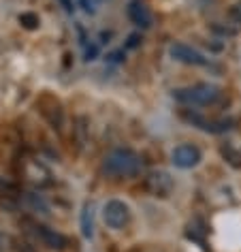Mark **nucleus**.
<instances>
[{"label": "nucleus", "mask_w": 241, "mask_h": 252, "mask_svg": "<svg viewBox=\"0 0 241 252\" xmlns=\"http://www.w3.org/2000/svg\"><path fill=\"white\" fill-rule=\"evenodd\" d=\"M143 167V158L132 150H113L103 162L105 173L113 178H137Z\"/></svg>", "instance_id": "f257e3e1"}, {"label": "nucleus", "mask_w": 241, "mask_h": 252, "mask_svg": "<svg viewBox=\"0 0 241 252\" xmlns=\"http://www.w3.org/2000/svg\"><path fill=\"white\" fill-rule=\"evenodd\" d=\"M173 98L188 107H207L222 98V90L213 84H194L173 90Z\"/></svg>", "instance_id": "f03ea898"}, {"label": "nucleus", "mask_w": 241, "mask_h": 252, "mask_svg": "<svg viewBox=\"0 0 241 252\" xmlns=\"http://www.w3.org/2000/svg\"><path fill=\"white\" fill-rule=\"evenodd\" d=\"M175 188V182L171 178L169 171H162V169H156V171H150L143 180V190L154 199H167L171 197Z\"/></svg>", "instance_id": "7ed1b4c3"}, {"label": "nucleus", "mask_w": 241, "mask_h": 252, "mask_svg": "<svg viewBox=\"0 0 241 252\" xmlns=\"http://www.w3.org/2000/svg\"><path fill=\"white\" fill-rule=\"evenodd\" d=\"M181 118L188 120L190 124H194L196 128L205 130V133H211V135H220V133H226V130L233 128V120L231 118H205L201 113H194V111H181Z\"/></svg>", "instance_id": "20e7f679"}, {"label": "nucleus", "mask_w": 241, "mask_h": 252, "mask_svg": "<svg viewBox=\"0 0 241 252\" xmlns=\"http://www.w3.org/2000/svg\"><path fill=\"white\" fill-rule=\"evenodd\" d=\"M103 220L109 229H124L130 222V207L120 199L107 201L103 207Z\"/></svg>", "instance_id": "39448f33"}, {"label": "nucleus", "mask_w": 241, "mask_h": 252, "mask_svg": "<svg viewBox=\"0 0 241 252\" xmlns=\"http://www.w3.org/2000/svg\"><path fill=\"white\" fill-rule=\"evenodd\" d=\"M36 107H39L41 116L45 118L56 130L62 128V124H64V111H62V105L58 98L52 96V94H43V96L36 100Z\"/></svg>", "instance_id": "423d86ee"}, {"label": "nucleus", "mask_w": 241, "mask_h": 252, "mask_svg": "<svg viewBox=\"0 0 241 252\" xmlns=\"http://www.w3.org/2000/svg\"><path fill=\"white\" fill-rule=\"evenodd\" d=\"M28 224L32 226V233L36 235V239L43 244V246H47L49 250H66V246H68V239L62 235V233H58L56 229H49V226L45 224H41V222H30L28 220Z\"/></svg>", "instance_id": "0eeeda50"}, {"label": "nucleus", "mask_w": 241, "mask_h": 252, "mask_svg": "<svg viewBox=\"0 0 241 252\" xmlns=\"http://www.w3.org/2000/svg\"><path fill=\"white\" fill-rule=\"evenodd\" d=\"M171 160L180 169H192L201 162V150L192 143H181L171 152Z\"/></svg>", "instance_id": "6e6552de"}, {"label": "nucleus", "mask_w": 241, "mask_h": 252, "mask_svg": "<svg viewBox=\"0 0 241 252\" xmlns=\"http://www.w3.org/2000/svg\"><path fill=\"white\" fill-rule=\"evenodd\" d=\"M169 54L173 56L177 62H181V64H190V66H205L207 64L205 56L201 52H196L194 47L186 45V43H173L169 49Z\"/></svg>", "instance_id": "1a4fd4ad"}, {"label": "nucleus", "mask_w": 241, "mask_h": 252, "mask_svg": "<svg viewBox=\"0 0 241 252\" xmlns=\"http://www.w3.org/2000/svg\"><path fill=\"white\" fill-rule=\"evenodd\" d=\"M128 17L130 22L139 28H150L151 24V15H150V9L145 7L141 0H130L128 4Z\"/></svg>", "instance_id": "9d476101"}, {"label": "nucleus", "mask_w": 241, "mask_h": 252, "mask_svg": "<svg viewBox=\"0 0 241 252\" xmlns=\"http://www.w3.org/2000/svg\"><path fill=\"white\" fill-rule=\"evenodd\" d=\"M220 152L233 167H237V169L241 167V150L235 146V143H224V146L220 148Z\"/></svg>", "instance_id": "9b49d317"}, {"label": "nucleus", "mask_w": 241, "mask_h": 252, "mask_svg": "<svg viewBox=\"0 0 241 252\" xmlns=\"http://www.w3.org/2000/svg\"><path fill=\"white\" fill-rule=\"evenodd\" d=\"M20 24L26 30H36V28H39V24H41V20H39V15H36V13H30V11H26V13L20 15Z\"/></svg>", "instance_id": "f8f14e48"}, {"label": "nucleus", "mask_w": 241, "mask_h": 252, "mask_svg": "<svg viewBox=\"0 0 241 252\" xmlns=\"http://www.w3.org/2000/svg\"><path fill=\"white\" fill-rule=\"evenodd\" d=\"M228 22H231L233 30L241 28V2H235L231 9H228Z\"/></svg>", "instance_id": "ddd939ff"}, {"label": "nucleus", "mask_w": 241, "mask_h": 252, "mask_svg": "<svg viewBox=\"0 0 241 252\" xmlns=\"http://www.w3.org/2000/svg\"><path fill=\"white\" fill-rule=\"evenodd\" d=\"M81 231L86 237H92V207L86 205L84 216H81Z\"/></svg>", "instance_id": "4468645a"}, {"label": "nucleus", "mask_w": 241, "mask_h": 252, "mask_svg": "<svg viewBox=\"0 0 241 252\" xmlns=\"http://www.w3.org/2000/svg\"><path fill=\"white\" fill-rule=\"evenodd\" d=\"M13 248H15V252H39L32 244L26 242V239H17V242L13 244Z\"/></svg>", "instance_id": "2eb2a0df"}, {"label": "nucleus", "mask_w": 241, "mask_h": 252, "mask_svg": "<svg viewBox=\"0 0 241 252\" xmlns=\"http://www.w3.org/2000/svg\"><path fill=\"white\" fill-rule=\"evenodd\" d=\"M11 237L7 235V233H2L0 231V252H9V248H11Z\"/></svg>", "instance_id": "dca6fc26"}, {"label": "nucleus", "mask_w": 241, "mask_h": 252, "mask_svg": "<svg viewBox=\"0 0 241 252\" xmlns=\"http://www.w3.org/2000/svg\"><path fill=\"white\" fill-rule=\"evenodd\" d=\"M98 56V47L96 45H90V49H88V60H94Z\"/></svg>", "instance_id": "f3484780"}, {"label": "nucleus", "mask_w": 241, "mask_h": 252, "mask_svg": "<svg viewBox=\"0 0 241 252\" xmlns=\"http://www.w3.org/2000/svg\"><path fill=\"white\" fill-rule=\"evenodd\" d=\"M139 45V36L137 34H132L130 39H128V47H137Z\"/></svg>", "instance_id": "a211bd4d"}, {"label": "nucleus", "mask_w": 241, "mask_h": 252, "mask_svg": "<svg viewBox=\"0 0 241 252\" xmlns=\"http://www.w3.org/2000/svg\"><path fill=\"white\" fill-rule=\"evenodd\" d=\"M84 2V9L88 11V13H94V7H92V2H88V0H81Z\"/></svg>", "instance_id": "6ab92c4d"}, {"label": "nucleus", "mask_w": 241, "mask_h": 252, "mask_svg": "<svg viewBox=\"0 0 241 252\" xmlns=\"http://www.w3.org/2000/svg\"><path fill=\"white\" fill-rule=\"evenodd\" d=\"M62 4H64V9L68 11V13H73V2L71 0H62Z\"/></svg>", "instance_id": "aec40b11"}]
</instances>
